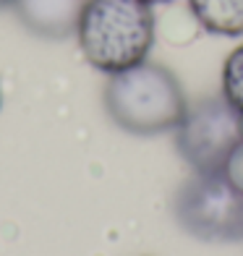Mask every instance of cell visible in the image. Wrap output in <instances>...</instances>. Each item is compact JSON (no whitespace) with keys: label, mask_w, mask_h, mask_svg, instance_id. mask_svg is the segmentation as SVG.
Wrapping results in <instances>:
<instances>
[{"label":"cell","mask_w":243,"mask_h":256,"mask_svg":"<svg viewBox=\"0 0 243 256\" xmlns=\"http://www.w3.org/2000/svg\"><path fill=\"white\" fill-rule=\"evenodd\" d=\"M86 0H14L18 21L44 40H66L76 34Z\"/></svg>","instance_id":"5"},{"label":"cell","mask_w":243,"mask_h":256,"mask_svg":"<svg viewBox=\"0 0 243 256\" xmlns=\"http://www.w3.org/2000/svg\"><path fill=\"white\" fill-rule=\"evenodd\" d=\"M199 24L217 37H243V0H188Z\"/></svg>","instance_id":"6"},{"label":"cell","mask_w":243,"mask_h":256,"mask_svg":"<svg viewBox=\"0 0 243 256\" xmlns=\"http://www.w3.org/2000/svg\"><path fill=\"white\" fill-rule=\"evenodd\" d=\"M8 6H14V0H0V8H8Z\"/></svg>","instance_id":"10"},{"label":"cell","mask_w":243,"mask_h":256,"mask_svg":"<svg viewBox=\"0 0 243 256\" xmlns=\"http://www.w3.org/2000/svg\"><path fill=\"white\" fill-rule=\"evenodd\" d=\"M180 228L202 240H243V188L225 172H194L176 196Z\"/></svg>","instance_id":"3"},{"label":"cell","mask_w":243,"mask_h":256,"mask_svg":"<svg viewBox=\"0 0 243 256\" xmlns=\"http://www.w3.org/2000/svg\"><path fill=\"white\" fill-rule=\"evenodd\" d=\"M243 144V112L225 97H206L186 110L176 128V146L194 172H225Z\"/></svg>","instance_id":"4"},{"label":"cell","mask_w":243,"mask_h":256,"mask_svg":"<svg viewBox=\"0 0 243 256\" xmlns=\"http://www.w3.org/2000/svg\"><path fill=\"white\" fill-rule=\"evenodd\" d=\"M78 48L102 74H120L146 60L154 44V14L144 0H86L78 18Z\"/></svg>","instance_id":"1"},{"label":"cell","mask_w":243,"mask_h":256,"mask_svg":"<svg viewBox=\"0 0 243 256\" xmlns=\"http://www.w3.org/2000/svg\"><path fill=\"white\" fill-rule=\"evenodd\" d=\"M105 110L123 131L154 136L176 131L188 110V102L170 68L144 60L108 78Z\"/></svg>","instance_id":"2"},{"label":"cell","mask_w":243,"mask_h":256,"mask_svg":"<svg viewBox=\"0 0 243 256\" xmlns=\"http://www.w3.org/2000/svg\"><path fill=\"white\" fill-rule=\"evenodd\" d=\"M144 3H149V6H157V3H170V0H144Z\"/></svg>","instance_id":"9"},{"label":"cell","mask_w":243,"mask_h":256,"mask_svg":"<svg viewBox=\"0 0 243 256\" xmlns=\"http://www.w3.org/2000/svg\"><path fill=\"white\" fill-rule=\"evenodd\" d=\"M0 100H3V97H0Z\"/></svg>","instance_id":"11"},{"label":"cell","mask_w":243,"mask_h":256,"mask_svg":"<svg viewBox=\"0 0 243 256\" xmlns=\"http://www.w3.org/2000/svg\"><path fill=\"white\" fill-rule=\"evenodd\" d=\"M225 176L233 180L238 188H243V144L233 152V157L228 160V168H225Z\"/></svg>","instance_id":"8"},{"label":"cell","mask_w":243,"mask_h":256,"mask_svg":"<svg viewBox=\"0 0 243 256\" xmlns=\"http://www.w3.org/2000/svg\"><path fill=\"white\" fill-rule=\"evenodd\" d=\"M222 97L243 112V44L228 55L222 66Z\"/></svg>","instance_id":"7"}]
</instances>
